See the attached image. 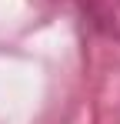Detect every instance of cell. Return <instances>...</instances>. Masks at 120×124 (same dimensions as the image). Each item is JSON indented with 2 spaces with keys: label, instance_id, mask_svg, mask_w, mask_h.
I'll return each instance as SVG.
<instances>
[]
</instances>
